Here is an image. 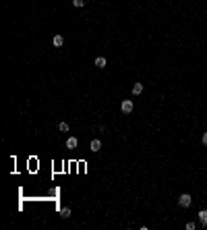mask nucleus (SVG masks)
<instances>
[{
    "label": "nucleus",
    "mask_w": 207,
    "mask_h": 230,
    "mask_svg": "<svg viewBox=\"0 0 207 230\" xmlns=\"http://www.w3.org/2000/svg\"><path fill=\"white\" fill-rule=\"evenodd\" d=\"M190 203H193V197H190L189 193H182V195L178 197V205L180 207H189Z\"/></svg>",
    "instance_id": "obj_1"
},
{
    "label": "nucleus",
    "mask_w": 207,
    "mask_h": 230,
    "mask_svg": "<svg viewBox=\"0 0 207 230\" xmlns=\"http://www.w3.org/2000/svg\"><path fill=\"white\" fill-rule=\"evenodd\" d=\"M132 100H122V104H120V110H122V114H131L132 112Z\"/></svg>",
    "instance_id": "obj_2"
},
{
    "label": "nucleus",
    "mask_w": 207,
    "mask_h": 230,
    "mask_svg": "<svg viewBox=\"0 0 207 230\" xmlns=\"http://www.w3.org/2000/svg\"><path fill=\"white\" fill-rule=\"evenodd\" d=\"M89 149H91L93 154H98V151L102 149V141H99V139H93L91 143H89Z\"/></svg>",
    "instance_id": "obj_3"
},
{
    "label": "nucleus",
    "mask_w": 207,
    "mask_h": 230,
    "mask_svg": "<svg viewBox=\"0 0 207 230\" xmlns=\"http://www.w3.org/2000/svg\"><path fill=\"white\" fill-rule=\"evenodd\" d=\"M52 44H54V46H56V48H60V46H62V44H64V37H62V35H60V33H56V35H54V37H52Z\"/></svg>",
    "instance_id": "obj_4"
},
{
    "label": "nucleus",
    "mask_w": 207,
    "mask_h": 230,
    "mask_svg": "<svg viewBox=\"0 0 207 230\" xmlns=\"http://www.w3.org/2000/svg\"><path fill=\"white\" fill-rule=\"evenodd\" d=\"M199 222H201L203 228H207V209H201V212H199Z\"/></svg>",
    "instance_id": "obj_5"
},
{
    "label": "nucleus",
    "mask_w": 207,
    "mask_h": 230,
    "mask_svg": "<svg viewBox=\"0 0 207 230\" xmlns=\"http://www.w3.org/2000/svg\"><path fill=\"white\" fill-rule=\"evenodd\" d=\"M106 64H108V60H106L104 56H98V58H95V66H98V69H106Z\"/></svg>",
    "instance_id": "obj_6"
},
{
    "label": "nucleus",
    "mask_w": 207,
    "mask_h": 230,
    "mask_svg": "<svg viewBox=\"0 0 207 230\" xmlns=\"http://www.w3.org/2000/svg\"><path fill=\"white\" fill-rule=\"evenodd\" d=\"M77 145H79L77 137H69V139H66V147H69V149H75Z\"/></svg>",
    "instance_id": "obj_7"
},
{
    "label": "nucleus",
    "mask_w": 207,
    "mask_h": 230,
    "mask_svg": "<svg viewBox=\"0 0 207 230\" xmlns=\"http://www.w3.org/2000/svg\"><path fill=\"white\" fill-rule=\"evenodd\" d=\"M143 93V83H135L132 85V95H141Z\"/></svg>",
    "instance_id": "obj_8"
},
{
    "label": "nucleus",
    "mask_w": 207,
    "mask_h": 230,
    "mask_svg": "<svg viewBox=\"0 0 207 230\" xmlns=\"http://www.w3.org/2000/svg\"><path fill=\"white\" fill-rule=\"evenodd\" d=\"M70 213H73V212H70V207H62V209H60V216H62L64 220L70 218Z\"/></svg>",
    "instance_id": "obj_9"
},
{
    "label": "nucleus",
    "mask_w": 207,
    "mask_h": 230,
    "mask_svg": "<svg viewBox=\"0 0 207 230\" xmlns=\"http://www.w3.org/2000/svg\"><path fill=\"white\" fill-rule=\"evenodd\" d=\"M58 131L60 133H69V125H66V122H60V125H58Z\"/></svg>",
    "instance_id": "obj_10"
},
{
    "label": "nucleus",
    "mask_w": 207,
    "mask_h": 230,
    "mask_svg": "<svg viewBox=\"0 0 207 230\" xmlns=\"http://www.w3.org/2000/svg\"><path fill=\"white\" fill-rule=\"evenodd\" d=\"M73 6L81 8V6H85V0H73Z\"/></svg>",
    "instance_id": "obj_11"
},
{
    "label": "nucleus",
    "mask_w": 207,
    "mask_h": 230,
    "mask_svg": "<svg viewBox=\"0 0 207 230\" xmlns=\"http://www.w3.org/2000/svg\"><path fill=\"white\" fill-rule=\"evenodd\" d=\"M186 230H195V222H186Z\"/></svg>",
    "instance_id": "obj_12"
},
{
    "label": "nucleus",
    "mask_w": 207,
    "mask_h": 230,
    "mask_svg": "<svg viewBox=\"0 0 207 230\" xmlns=\"http://www.w3.org/2000/svg\"><path fill=\"white\" fill-rule=\"evenodd\" d=\"M201 141H203V145H207V131L203 133V137H201Z\"/></svg>",
    "instance_id": "obj_13"
}]
</instances>
